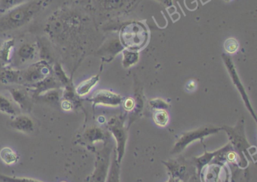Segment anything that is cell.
<instances>
[{
	"label": "cell",
	"mask_w": 257,
	"mask_h": 182,
	"mask_svg": "<svg viewBox=\"0 0 257 182\" xmlns=\"http://www.w3.org/2000/svg\"><path fill=\"white\" fill-rule=\"evenodd\" d=\"M123 55H124L123 65L125 67H130L134 65L137 63L138 59H139L137 53L130 51V50H126L123 51Z\"/></svg>",
	"instance_id": "cell-26"
},
{
	"label": "cell",
	"mask_w": 257,
	"mask_h": 182,
	"mask_svg": "<svg viewBox=\"0 0 257 182\" xmlns=\"http://www.w3.org/2000/svg\"><path fill=\"white\" fill-rule=\"evenodd\" d=\"M62 91L61 88L50 90V91H46L45 93L39 95L34 99H38V100L45 102V103L57 105L61 102V99H62Z\"/></svg>",
	"instance_id": "cell-21"
},
{
	"label": "cell",
	"mask_w": 257,
	"mask_h": 182,
	"mask_svg": "<svg viewBox=\"0 0 257 182\" xmlns=\"http://www.w3.org/2000/svg\"><path fill=\"white\" fill-rule=\"evenodd\" d=\"M98 121L101 123V124H104L105 122V118L103 116H100L99 118H98Z\"/></svg>",
	"instance_id": "cell-35"
},
{
	"label": "cell",
	"mask_w": 257,
	"mask_h": 182,
	"mask_svg": "<svg viewBox=\"0 0 257 182\" xmlns=\"http://www.w3.org/2000/svg\"><path fill=\"white\" fill-rule=\"evenodd\" d=\"M26 88H28V90H30V92H32V97L34 99L39 95L42 94L50 90L60 89L62 88V85L52 73L51 76H48L41 82L31 85V86L26 87Z\"/></svg>",
	"instance_id": "cell-13"
},
{
	"label": "cell",
	"mask_w": 257,
	"mask_h": 182,
	"mask_svg": "<svg viewBox=\"0 0 257 182\" xmlns=\"http://www.w3.org/2000/svg\"><path fill=\"white\" fill-rule=\"evenodd\" d=\"M29 0H0V12L4 13L11 8L24 3Z\"/></svg>",
	"instance_id": "cell-27"
},
{
	"label": "cell",
	"mask_w": 257,
	"mask_h": 182,
	"mask_svg": "<svg viewBox=\"0 0 257 182\" xmlns=\"http://www.w3.org/2000/svg\"><path fill=\"white\" fill-rule=\"evenodd\" d=\"M0 85L5 86L20 85V71L0 64Z\"/></svg>",
	"instance_id": "cell-17"
},
{
	"label": "cell",
	"mask_w": 257,
	"mask_h": 182,
	"mask_svg": "<svg viewBox=\"0 0 257 182\" xmlns=\"http://www.w3.org/2000/svg\"><path fill=\"white\" fill-rule=\"evenodd\" d=\"M53 73L51 64L41 60L20 71V85L29 87L45 79Z\"/></svg>",
	"instance_id": "cell-7"
},
{
	"label": "cell",
	"mask_w": 257,
	"mask_h": 182,
	"mask_svg": "<svg viewBox=\"0 0 257 182\" xmlns=\"http://www.w3.org/2000/svg\"><path fill=\"white\" fill-rule=\"evenodd\" d=\"M221 130L226 132L227 134L230 145L237 155V165L240 168L246 169L248 166V161H251L254 164H256L257 148L255 146H252L247 139L243 119L239 120L234 127L223 126L221 127Z\"/></svg>",
	"instance_id": "cell-2"
},
{
	"label": "cell",
	"mask_w": 257,
	"mask_h": 182,
	"mask_svg": "<svg viewBox=\"0 0 257 182\" xmlns=\"http://www.w3.org/2000/svg\"><path fill=\"white\" fill-rule=\"evenodd\" d=\"M8 92L11 95L13 102L20 108V110L24 112H30L33 108V97L28 91V88L25 86H11L7 87Z\"/></svg>",
	"instance_id": "cell-10"
},
{
	"label": "cell",
	"mask_w": 257,
	"mask_h": 182,
	"mask_svg": "<svg viewBox=\"0 0 257 182\" xmlns=\"http://www.w3.org/2000/svg\"><path fill=\"white\" fill-rule=\"evenodd\" d=\"M37 48L34 44L23 43L17 51V57L21 62L25 63L33 60L36 56Z\"/></svg>",
	"instance_id": "cell-19"
},
{
	"label": "cell",
	"mask_w": 257,
	"mask_h": 182,
	"mask_svg": "<svg viewBox=\"0 0 257 182\" xmlns=\"http://www.w3.org/2000/svg\"><path fill=\"white\" fill-rule=\"evenodd\" d=\"M166 182H180V181L177 180V179H174V178L172 177H169L168 180Z\"/></svg>",
	"instance_id": "cell-34"
},
{
	"label": "cell",
	"mask_w": 257,
	"mask_h": 182,
	"mask_svg": "<svg viewBox=\"0 0 257 182\" xmlns=\"http://www.w3.org/2000/svg\"><path fill=\"white\" fill-rule=\"evenodd\" d=\"M61 106L64 111H70L73 109V102L68 99H64L61 101Z\"/></svg>",
	"instance_id": "cell-32"
},
{
	"label": "cell",
	"mask_w": 257,
	"mask_h": 182,
	"mask_svg": "<svg viewBox=\"0 0 257 182\" xmlns=\"http://www.w3.org/2000/svg\"><path fill=\"white\" fill-rule=\"evenodd\" d=\"M48 0H29L0 16V33L20 29L30 23L48 5Z\"/></svg>",
	"instance_id": "cell-1"
},
{
	"label": "cell",
	"mask_w": 257,
	"mask_h": 182,
	"mask_svg": "<svg viewBox=\"0 0 257 182\" xmlns=\"http://www.w3.org/2000/svg\"><path fill=\"white\" fill-rule=\"evenodd\" d=\"M239 42H238L236 39H233V38L228 39L224 43L225 50L228 53H230V54L236 53L238 49H239Z\"/></svg>",
	"instance_id": "cell-29"
},
{
	"label": "cell",
	"mask_w": 257,
	"mask_h": 182,
	"mask_svg": "<svg viewBox=\"0 0 257 182\" xmlns=\"http://www.w3.org/2000/svg\"><path fill=\"white\" fill-rule=\"evenodd\" d=\"M110 137V133L101 127L92 126L84 131L82 139L88 145H93L98 142H105Z\"/></svg>",
	"instance_id": "cell-16"
},
{
	"label": "cell",
	"mask_w": 257,
	"mask_h": 182,
	"mask_svg": "<svg viewBox=\"0 0 257 182\" xmlns=\"http://www.w3.org/2000/svg\"><path fill=\"white\" fill-rule=\"evenodd\" d=\"M201 182H230L231 173L226 163L213 161L200 172Z\"/></svg>",
	"instance_id": "cell-8"
},
{
	"label": "cell",
	"mask_w": 257,
	"mask_h": 182,
	"mask_svg": "<svg viewBox=\"0 0 257 182\" xmlns=\"http://www.w3.org/2000/svg\"><path fill=\"white\" fill-rule=\"evenodd\" d=\"M186 182H201L198 175L193 174Z\"/></svg>",
	"instance_id": "cell-33"
},
{
	"label": "cell",
	"mask_w": 257,
	"mask_h": 182,
	"mask_svg": "<svg viewBox=\"0 0 257 182\" xmlns=\"http://www.w3.org/2000/svg\"><path fill=\"white\" fill-rule=\"evenodd\" d=\"M114 148L110 137L104 142V147L97 152L95 170L89 177V182H106Z\"/></svg>",
	"instance_id": "cell-5"
},
{
	"label": "cell",
	"mask_w": 257,
	"mask_h": 182,
	"mask_svg": "<svg viewBox=\"0 0 257 182\" xmlns=\"http://www.w3.org/2000/svg\"><path fill=\"white\" fill-rule=\"evenodd\" d=\"M99 80V76L97 75V76H92V77L89 78V79L81 82V83L76 87V89H75L76 94L78 96H84L89 94L91 91L96 86Z\"/></svg>",
	"instance_id": "cell-20"
},
{
	"label": "cell",
	"mask_w": 257,
	"mask_h": 182,
	"mask_svg": "<svg viewBox=\"0 0 257 182\" xmlns=\"http://www.w3.org/2000/svg\"><path fill=\"white\" fill-rule=\"evenodd\" d=\"M120 165L117 158L115 148L112 154L110 170L105 182H121L120 181Z\"/></svg>",
	"instance_id": "cell-22"
},
{
	"label": "cell",
	"mask_w": 257,
	"mask_h": 182,
	"mask_svg": "<svg viewBox=\"0 0 257 182\" xmlns=\"http://www.w3.org/2000/svg\"></svg>",
	"instance_id": "cell-36"
},
{
	"label": "cell",
	"mask_w": 257,
	"mask_h": 182,
	"mask_svg": "<svg viewBox=\"0 0 257 182\" xmlns=\"http://www.w3.org/2000/svg\"><path fill=\"white\" fill-rule=\"evenodd\" d=\"M110 133L116 141L115 151L118 162L121 164L126 153L128 141V130L125 125V119L123 117H113L110 119L107 125Z\"/></svg>",
	"instance_id": "cell-6"
},
{
	"label": "cell",
	"mask_w": 257,
	"mask_h": 182,
	"mask_svg": "<svg viewBox=\"0 0 257 182\" xmlns=\"http://www.w3.org/2000/svg\"><path fill=\"white\" fill-rule=\"evenodd\" d=\"M223 60H224L225 64H226V68H227L228 71L230 73V77H231L232 80H233V84L237 88L238 91H239L242 99H243L248 111L252 115L253 118L254 119L255 121H257V116H256L255 111H254L252 105H251V102H250L249 98H248L245 88H244L243 85H242V82H241L240 79H239V75H238L237 71H236V68H235L234 64H233L232 60H230V57L223 55Z\"/></svg>",
	"instance_id": "cell-11"
},
{
	"label": "cell",
	"mask_w": 257,
	"mask_h": 182,
	"mask_svg": "<svg viewBox=\"0 0 257 182\" xmlns=\"http://www.w3.org/2000/svg\"><path fill=\"white\" fill-rule=\"evenodd\" d=\"M123 103L125 110L127 111H133V110H134L135 107H136V102L132 98H126L125 100L123 101Z\"/></svg>",
	"instance_id": "cell-31"
},
{
	"label": "cell",
	"mask_w": 257,
	"mask_h": 182,
	"mask_svg": "<svg viewBox=\"0 0 257 182\" xmlns=\"http://www.w3.org/2000/svg\"><path fill=\"white\" fill-rule=\"evenodd\" d=\"M15 40L14 39L4 41L0 46V64L8 66L11 62V55L14 50Z\"/></svg>",
	"instance_id": "cell-18"
},
{
	"label": "cell",
	"mask_w": 257,
	"mask_h": 182,
	"mask_svg": "<svg viewBox=\"0 0 257 182\" xmlns=\"http://www.w3.org/2000/svg\"><path fill=\"white\" fill-rule=\"evenodd\" d=\"M230 148H232V145H230V142H229V143L226 144L225 146L220 148V149L211 151V152L205 151L203 155L194 158V166H195V170H197V175L198 176L200 172L202 171V169H203L205 166L209 164L210 163L212 162L220 154L223 153V151H226V150Z\"/></svg>",
	"instance_id": "cell-15"
},
{
	"label": "cell",
	"mask_w": 257,
	"mask_h": 182,
	"mask_svg": "<svg viewBox=\"0 0 257 182\" xmlns=\"http://www.w3.org/2000/svg\"><path fill=\"white\" fill-rule=\"evenodd\" d=\"M149 105L151 108L155 110H166L169 108V104L162 99H153L149 101Z\"/></svg>",
	"instance_id": "cell-30"
},
{
	"label": "cell",
	"mask_w": 257,
	"mask_h": 182,
	"mask_svg": "<svg viewBox=\"0 0 257 182\" xmlns=\"http://www.w3.org/2000/svg\"><path fill=\"white\" fill-rule=\"evenodd\" d=\"M122 44L130 51L143 48L149 40V31L141 22H131L125 25L120 33Z\"/></svg>",
	"instance_id": "cell-3"
},
{
	"label": "cell",
	"mask_w": 257,
	"mask_h": 182,
	"mask_svg": "<svg viewBox=\"0 0 257 182\" xmlns=\"http://www.w3.org/2000/svg\"><path fill=\"white\" fill-rule=\"evenodd\" d=\"M0 112L8 115L14 116L17 115V110L14 107V102L8 99L5 95L0 93Z\"/></svg>",
	"instance_id": "cell-23"
},
{
	"label": "cell",
	"mask_w": 257,
	"mask_h": 182,
	"mask_svg": "<svg viewBox=\"0 0 257 182\" xmlns=\"http://www.w3.org/2000/svg\"><path fill=\"white\" fill-rule=\"evenodd\" d=\"M166 167L169 177H172L182 182H186L193 174H191L189 164L183 158L170 159L162 161Z\"/></svg>",
	"instance_id": "cell-9"
},
{
	"label": "cell",
	"mask_w": 257,
	"mask_h": 182,
	"mask_svg": "<svg viewBox=\"0 0 257 182\" xmlns=\"http://www.w3.org/2000/svg\"><path fill=\"white\" fill-rule=\"evenodd\" d=\"M152 119L157 126L164 127L169 122V114L166 110H155L152 114Z\"/></svg>",
	"instance_id": "cell-25"
},
{
	"label": "cell",
	"mask_w": 257,
	"mask_h": 182,
	"mask_svg": "<svg viewBox=\"0 0 257 182\" xmlns=\"http://www.w3.org/2000/svg\"><path fill=\"white\" fill-rule=\"evenodd\" d=\"M9 127L26 134H31L35 130L34 121L26 114H17L10 120Z\"/></svg>",
	"instance_id": "cell-14"
},
{
	"label": "cell",
	"mask_w": 257,
	"mask_h": 182,
	"mask_svg": "<svg viewBox=\"0 0 257 182\" xmlns=\"http://www.w3.org/2000/svg\"><path fill=\"white\" fill-rule=\"evenodd\" d=\"M0 182H42L37 179L26 177H15L0 173Z\"/></svg>",
	"instance_id": "cell-28"
},
{
	"label": "cell",
	"mask_w": 257,
	"mask_h": 182,
	"mask_svg": "<svg viewBox=\"0 0 257 182\" xmlns=\"http://www.w3.org/2000/svg\"><path fill=\"white\" fill-rule=\"evenodd\" d=\"M0 158L7 165H14L19 161V155L9 147H4L0 151Z\"/></svg>",
	"instance_id": "cell-24"
},
{
	"label": "cell",
	"mask_w": 257,
	"mask_h": 182,
	"mask_svg": "<svg viewBox=\"0 0 257 182\" xmlns=\"http://www.w3.org/2000/svg\"><path fill=\"white\" fill-rule=\"evenodd\" d=\"M91 102L95 105H101L107 106L117 107L123 103V98L118 93L108 90H100L94 93L91 97Z\"/></svg>",
	"instance_id": "cell-12"
},
{
	"label": "cell",
	"mask_w": 257,
	"mask_h": 182,
	"mask_svg": "<svg viewBox=\"0 0 257 182\" xmlns=\"http://www.w3.org/2000/svg\"><path fill=\"white\" fill-rule=\"evenodd\" d=\"M221 130V127L214 125H205L195 130H189L182 133L176 141L170 154L173 155H179L197 140H203L208 136L217 134Z\"/></svg>",
	"instance_id": "cell-4"
}]
</instances>
